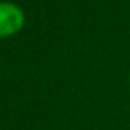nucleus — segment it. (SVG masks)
Instances as JSON below:
<instances>
[{
	"instance_id": "1",
	"label": "nucleus",
	"mask_w": 130,
	"mask_h": 130,
	"mask_svg": "<svg viewBox=\"0 0 130 130\" xmlns=\"http://www.w3.org/2000/svg\"><path fill=\"white\" fill-rule=\"evenodd\" d=\"M25 14L11 2H0V38H9L24 28Z\"/></svg>"
},
{
	"instance_id": "2",
	"label": "nucleus",
	"mask_w": 130,
	"mask_h": 130,
	"mask_svg": "<svg viewBox=\"0 0 130 130\" xmlns=\"http://www.w3.org/2000/svg\"><path fill=\"white\" fill-rule=\"evenodd\" d=\"M129 85H130V73H129Z\"/></svg>"
}]
</instances>
